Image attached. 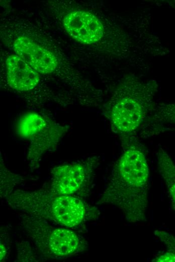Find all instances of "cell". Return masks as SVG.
<instances>
[{"mask_svg": "<svg viewBox=\"0 0 175 262\" xmlns=\"http://www.w3.org/2000/svg\"><path fill=\"white\" fill-rule=\"evenodd\" d=\"M122 148L97 204L116 207L129 222L145 221L149 176L146 151L135 138L123 144Z\"/></svg>", "mask_w": 175, "mask_h": 262, "instance_id": "obj_1", "label": "cell"}, {"mask_svg": "<svg viewBox=\"0 0 175 262\" xmlns=\"http://www.w3.org/2000/svg\"><path fill=\"white\" fill-rule=\"evenodd\" d=\"M5 200L15 210L70 229L95 218L98 212L81 198L55 193L46 186L34 190H15Z\"/></svg>", "mask_w": 175, "mask_h": 262, "instance_id": "obj_2", "label": "cell"}, {"mask_svg": "<svg viewBox=\"0 0 175 262\" xmlns=\"http://www.w3.org/2000/svg\"><path fill=\"white\" fill-rule=\"evenodd\" d=\"M19 216L20 228L34 244L41 260L66 258L87 247L85 239L70 228L54 226L25 213Z\"/></svg>", "mask_w": 175, "mask_h": 262, "instance_id": "obj_3", "label": "cell"}, {"mask_svg": "<svg viewBox=\"0 0 175 262\" xmlns=\"http://www.w3.org/2000/svg\"><path fill=\"white\" fill-rule=\"evenodd\" d=\"M150 97L147 87L138 83L126 84L118 91L106 116L122 144L134 138L146 114Z\"/></svg>", "mask_w": 175, "mask_h": 262, "instance_id": "obj_4", "label": "cell"}, {"mask_svg": "<svg viewBox=\"0 0 175 262\" xmlns=\"http://www.w3.org/2000/svg\"><path fill=\"white\" fill-rule=\"evenodd\" d=\"M68 126L35 112L23 114L16 125L17 135L29 143L27 159L32 171L39 167L43 156L55 150Z\"/></svg>", "mask_w": 175, "mask_h": 262, "instance_id": "obj_5", "label": "cell"}, {"mask_svg": "<svg viewBox=\"0 0 175 262\" xmlns=\"http://www.w3.org/2000/svg\"><path fill=\"white\" fill-rule=\"evenodd\" d=\"M100 157L92 156L53 168L47 186L53 192L82 199L90 191Z\"/></svg>", "mask_w": 175, "mask_h": 262, "instance_id": "obj_6", "label": "cell"}, {"mask_svg": "<svg viewBox=\"0 0 175 262\" xmlns=\"http://www.w3.org/2000/svg\"><path fill=\"white\" fill-rule=\"evenodd\" d=\"M63 27L75 41L85 44L99 41L104 35L101 21L94 14L84 11L68 13L63 20Z\"/></svg>", "mask_w": 175, "mask_h": 262, "instance_id": "obj_7", "label": "cell"}, {"mask_svg": "<svg viewBox=\"0 0 175 262\" xmlns=\"http://www.w3.org/2000/svg\"><path fill=\"white\" fill-rule=\"evenodd\" d=\"M13 48L16 55L39 74H50L56 70L58 62L55 55L28 37H18Z\"/></svg>", "mask_w": 175, "mask_h": 262, "instance_id": "obj_8", "label": "cell"}, {"mask_svg": "<svg viewBox=\"0 0 175 262\" xmlns=\"http://www.w3.org/2000/svg\"><path fill=\"white\" fill-rule=\"evenodd\" d=\"M6 74L10 88L22 93L33 90L40 81L39 73L17 55L7 58Z\"/></svg>", "mask_w": 175, "mask_h": 262, "instance_id": "obj_9", "label": "cell"}, {"mask_svg": "<svg viewBox=\"0 0 175 262\" xmlns=\"http://www.w3.org/2000/svg\"><path fill=\"white\" fill-rule=\"evenodd\" d=\"M159 174L163 180L175 210V164L169 155L160 148L156 154Z\"/></svg>", "mask_w": 175, "mask_h": 262, "instance_id": "obj_10", "label": "cell"}, {"mask_svg": "<svg viewBox=\"0 0 175 262\" xmlns=\"http://www.w3.org/2000/svg\"><path fill=\"white\" fill-rule=\"evenodd\" d=\"M1 197L6 198L14 190L16 185L22 183L23 176L12 173L5 166L1 156Z\"/></svg>", "mask_w": 175, "mask_h": 262, "instance_id": "obj_11", "label": "cell"}, {"mask_svg": "<svg viewBox=\"0 0 175 262\" xmlns=\"http://www.w3.org/2000/svg\"><path fill=\"white\" fill-rule=\"evenodd\" d=\"M10 237L7 231H1V261L5 260L10 251Z\"/></svg>", "mask_w": 175, "mask_h": 262, "instance_id": "obj_12", "label": "cell"}, {"mask_svg": "<svg viewBox=\"0 0 175 262\" xmlns=\"http://www.w3.org/2000/svg\"><path fill=\"white\" fill-rule=\"evenodd\" d=\"M154 234L166 245L167 251L175 252V238L172 235L165 231L157 230L154 232Z\"/></svg>", "mask_w": 175, "mask_h": 262, "instance_id": "obj_13", "label": "cell"}, {"mask_svg": "<svg viewBox=\"0 0 175 262\" xmlns=\"http://www.w3.org/2000/svg\"><path fill=\"white\" fill-rule=\"evenodd\" d=\"M160 121L168 122L175 124V107L172 109L164 111L160 114Z\"/></svg>", "mask_w": 175, "mask_h": 262, "instance_id": "obj_14", "label": "cell"}, {"mask_svg": "<svg viewBox=\"0 0 175 262\" xmlns=\"http://www.w3.org/2000/svg\"><path fill=\"white\" fill-rule=\"evenodd\" d=\"M153 261H175V252L166 251L163 254L159 256Z\"/></svg>", "mask_w": 175, "mask_h": 262, "instance_id": "obj_15", "label": "cell"}]
</instances>
